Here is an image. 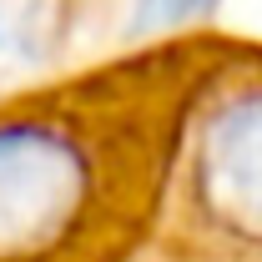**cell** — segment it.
<instances>
[{"mask_svg":"<svg viewBox=\"0 0 262 262\" xmlns=\"http://www.w3.org/2000/svg\"><path fill=\"white\" fill-rule=\"evenodd\" d=\"M86 202V157L51 126H0V257L46 252Z\"/></svg>","mask_w":262,"mask_h":262,"instance_id":"1","label":"cell"},{"mask_svg":"<svg viewBox=\"0 0 262 262\" xmlns=\"http://www.w3.org/2000/svg\"><path fill=\"white\" fill-rule=\"evenodd\" d=\"M196 187L227 232L262 242V91L227 101L212 116L196 151Z\"/></svg>","mask_w":262,"mask_h":262,"instance_id":"2","label":"cell"},{"mask_svg":"<svg viewBox=\"0 0 262 262\" xmlns=\"http://www.w3.org/2000/svg\"><path fill=\"white\" fill-rule=\"evenodd\" d=\"M61 26V0H0V81L35 66Z\"/></svg>","mask_w":262,"mask_h":262,"instance_id":"3","label":"cell"},{"mask_svg":"<svg viewBox=\"0 0 262 262\" xmlns=\"http://www.w3.org/2000/svg\"><path fill=\"white\" fill-rule=\"evenodd\" d=\"M207 5H212V0H136L131 26H136V31H171V26L202 15Z\"/></svg>","mask_w":262,"mask_h":262,"instance_id":"4","label":"cell"}]
</instances>
